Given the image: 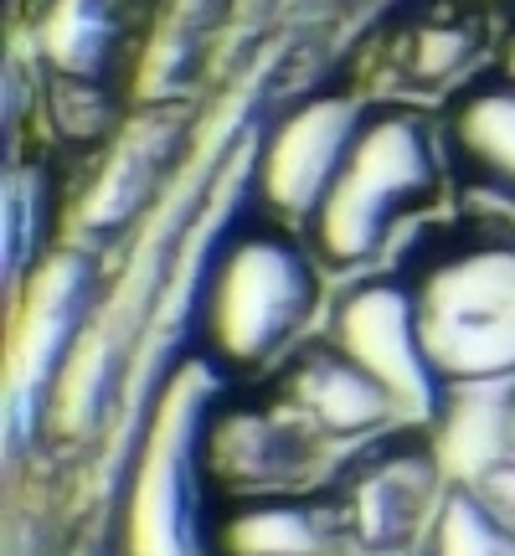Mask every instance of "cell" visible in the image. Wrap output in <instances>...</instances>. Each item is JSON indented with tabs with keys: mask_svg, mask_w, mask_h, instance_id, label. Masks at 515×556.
Instances as JSON below:
<instances>
[{
	"mask_svg": "<svg viewBox=\"0 0 515 556\" xmlns=\"http://www.w3.org/2000/svg\"><path fill=\"white\" fill-rule=\"evenodd\" d=\"M227 397L233 377L201 351L160 381L139 428L103 475L114 556H217L222 495L206 464V438Z\"/></svg>",
	"mask_w": 515,
	"mask_h": 556,
	"instance_id": "obj_1",
	"label": "cell"
},
{
	"mask_svg": "<svg viewBox=\"0 0 515 556\" xmlns=\"http://www.w3.org/2000/svg\"><path fill=\"white\" fill-rule=\"evenodd\" d=\"M319 253L299 227L238 222L212 258L201 294L197 351L227 377L284 366L319 315Z\"/></svg>",
	"mask_w": 515,
	"mask_h": 556,
	"instance_id": "obj_2",
	"label": "cell"
},
{
	"mask_svg": "<svg viewBox=\"0 0 515 556\" xmlns=\"http://www.w3.org/2000/svg\"><path fill=\"white\" fill-rule=\"evenodd\" d=\"M438 186H443V144L434 129L407 109L366 114L304 238L325 268L366 274L392 248L397 227L417 217L423 206H434Z\"/></svg>",
	"mask_w": 515,
	"mask_h": 556,
	"instance_id": "obj_3",
	"label": "cell"
},
{
	"mask_svg": "<svg viewBox=\"0 0 515 556\" xmlns=\"http://www.w3.org/2000/svg\"><path fill=\"white\" fill-rule=\"evenodd\" d=\"M5 336V464L16 475L52 428V407L83 336L103 304V263L83 242H62L47 253L37 274L21 283Z\"/></svg>",
	"mask_w": 515,
	"mask_h": 556,
	"instance_id": "obj_4",
	"label": "cell"
},
{
	"mask_svg": "<svg viewBox=\"0 0 515 556\" xmlns=\"http://www.w3.org/2000/svg\"><path fill=\"white\" fill-rule=\"evenodd\" d=\"M407 278L443 381L454 392L515 387V232L443 242Z\"/></svg>",
	"mask_w": 515,
	"mask_h": 556,
	"instance_id": "obj_5",
	"label": "cell"
},
{
	"mask_svg": "<svg viewBox=\"0 0 515 556\" xmlns=\"http://www.w3.org/2000/svg\"><path fill=\"white\" fill-rule=\"evenodd\" d=\"M449 479L438 433L397 428L330 458L319 490L336 500L351 556H413Z\"/></svg>",
	"mask_w": 515,
	"mask_h": 556,
	"instance_id": "obj_6",
	"label": "cell"
},
{
	"mask_svg": "<svg viewBox=\"0 0 515 556\" xmlns=\"http://www.w3.org/2000/svg\"><path fill=\"white\" fill-rule=\"evenodd\" d=\"M325 336L392 392L413 428H428V433L443 428V417L454 407V387L443 381L428 351L407 274H356L330 304Z\"/></svg>",
	"mask_w": 515,
	"mask_h": 556,
	"instance_id": "obj_7",
	"label": "cell"
},
{
	"mask_svg": "<svg viewBox=\"0 0 515 556\" xmlns=\"http://www.w3.org/2000/svg\"><path fill=\"white\" fill-rule=\"evenodd\" d=\"M356 93H315L294 103L253 144V201L284 227H310L366 124Z\"/></svg>",
	"mask_w": 515,
	"mask_h": 556,
	"instance_id": "obj_8",
	"label": "cell"
},
{
	"mask_svg": "<svg viewBox=\"0 0 515 556\" xmlns=\"http://www.w3.org/2000/svg\"><path fill=\"white\" fill-rule=\"evenodd\" d=\"M330 448L299 422L284 402H238L227 397L212 417L206 464L222 500L319 490L330 475Z\"/></svg>",
	"mask_w": 515,
	"mask_h": 556,
	"instance_id": "obj_9",
	"label": "cell"
},
{
	"mask_svg": "<svg viewBox=\"0 0 515 556\" xmlns=\"http://www.w3.org/2000/svg\"><path fill=\"white\" fill-rule=\"evenodd\" d=\"M278 402H284L330 454L361 448V443L387 438V433H397V428H413V422L402 417V407L392 402V392H387L361 361L346 356L330 336L304 340L294 356L284 361Z\"/></svg>",
	"mask_w": 515,
	"mask_h": 556,
	"instance_id": "obj_10",
	"label": "cell"
},
{
	"mask_svg": "<svg viewBox=\"0 0 515 556\" xmlns=\"http://www.w3.org/2000/svg\"><path fill=\"white\" fill-rule=\"evenodd\" d=\"M180 139H186L180 103H145V114L109 139L93 180L83 186L78 212H73V227H78L73 242L93 248V253L120 242L150 212V201L160 197L165 176L176 170Z\"/></svg>",
	"mask_w": 515,
	"mask_h": 556,
	"instance_id": "obj_11",
	"label": "cell"
},
{
	"mask_svg": "<svg viewBox=\"0 0 515 556\" xmlns=\"http://www.w3.org/2000/svg\"><path fill=\"white\" fill-rule=\"evenodd\" d=\"M217 556H351L336 500L325 490L222 500Z\"/></svg>",
	"mask_w": 515,
	"mask_h": 556,
	"instance_id": "obj_12",
	"label": "cell"
},
{
	"mask_svg": "<svg viewBox=\"0 0 515 556\" xmlns=\"http://www.w3.org/2000/svg\"><path fill=\"white\" fill-rule=\"evenodd\" d=\"M120 37H124L120 0H52L41 11L37 52L47 62V78L109 83Z\"/></svg>",
	"mask_w": 515,
	"mask_h": 556,
	"instance_id": "obj_13",
	"label": "cell"
},
{
	"mask_svg": "<svg viewBox=\"0 0 515 556\" xmlns=\"http://www.w3.org/2000/svg\"><path fill=\"white\" fill-rule=\"evenodd\" d=\"M52 217H58V186L37 160H5L0 180V274L5 299L37 274L52 253Z\"/></svg>",
	"mask_w": 515,
	"mask_h": 556,
	"instance_id": "obj_14",
	"label": "cell"
},
{
	"mask_svg": "<svg viewBox=\"0 0 515 556\" xmlns=\"http://www.w3.org/2000/svg\"><path fill=\"white\" fill-rule=\"evenodd\" d=\"M449 150L469 165V176L485 191L515 201V83L511 78L464 93V103L449 119Z\"/></svg>",
	"mask_w": 515,
	"mask_h": 556,
	"instance_id": "obj_15",
	"label": "cell"
},
{
	"mask_svg": "<svg viewBox=\"0 0 515 556\" xmlns=\"http://www.w3.org/2000/svg\"><path fill=\"white\" fill-rule=\"evenodd\" d=\"M413 556H515V526L475 479L454 475Z\"/></svg>",
	"mask_w": 515,
	"mask_h": 556,
	"instance_id": "obj_16",
	"label": "cell"
},
{
	"mask_svg": "<svg viewBox=\"0 0 515 556\" xmlns=\"http://www.w3.org/2000/svg\"><path fill=\"white\" fill-rule=\"evenodd\" d=\"M469 58H475V37L469 31H454V26H434V31H423L417 37V78H454V73H464L469 67Z\"/></svg>",
	"mask_w": 515,
	"mask_h": 556,
	"instance_id": "obj_17",
	"label": "cell"
},
{
	"mask_svg": "<svg viewBox=\"0 0 515 556\" xmlns=\"http://www.w3.org/2000/svg\"><path fill=\"white\" fill-rule=\"evenodd\" d=\"M464 479H475L479 490L490 495V505H495L500 516L515 526V448H505V454H495L490 464H479L475 475H464Z\"/></svg>",
	"mask_w": 515,
	"mask_h": 556,
	"instance_id": "obj_18",
	"label": "cell"
},
{
	"mask_svg": "<svg viewBox=\"0 0 515 556\" xmlns=\"http://www.w3.org/2000/svg\"><path fill=\"white\" fill-rule=\"evenodd\" d=\"M505 78L515 83V37H511V47H505Z\"/></svg>",
	"mask_w": 515,
	"mask_h": 556,
	"instance_id": "obj_19",
	"label": "cell"
}]
</instances>
